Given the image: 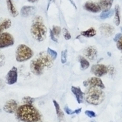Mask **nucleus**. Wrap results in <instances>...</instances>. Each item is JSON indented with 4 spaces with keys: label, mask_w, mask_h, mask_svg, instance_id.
Here are the masks:
<instances>
[{
    "label": "nucleus",
    "mask_w": 122,
    "mask_h": 122,
    "mask_svg": "<svg viewBox=\"0 0 122 122\" xmlns=\"http://www.w3.org/2000/svg\"><path fill=\"white\" fill-rule=\"evenodd\" d=\"M53 64V60L45 52H41L33 58L30 62V68L32 73L39 76L49 69Z\"/></svg>",
    "instance_id": "1"
},
{
    "label": "nucleus",
    "mask_w": 122,
    "mask_h": 122,
    "mask_svg": "<svg viewBox=\"0 0 122 122\" xmlns=\"http://www.w3.org/2000/svg\"><path fill=\"white\" fill-rule=\"evenodd\" d=\"M16 116L23 122H38L41 119L39 112L32 104H23L19 107Z\"/></svg>",
    "instance_id": "2"
},
{
    "label": "nucleus",
    "mask_w": 122,
    "mask_h": 122,
    "mask_svg": "<svg viewBox=\"0 0 122 122\" xmlns=\"http://www.w3.org/2000/svg\"><path fill=\"white\" fill-rule=\"evenodd\" d=\"M47 29L43 23V18L40 16H37L33 21L30 33L34 39L37 41H43L46 36Z\"/></svg>",
    "instance_id": "3"
},
{
    "label": "nucleus",
    "mask_w": 122,
    "mask_h": 122,
    "mask_svg": "<svg viewBox=\"0 0 122 122\" xmlns=\"http://www.w3.org/2000/svg\"><path fill=\"white\" fill-rule=\"evenodd\" d=\"M105 98L104 92L100 88H88L86 93V101L89 104L97 106L100 104Z\"/></svg>",
    "instance_id": "4"
},
{
    "label": "nucleus",
    "mask_w": 122,
    "mask_h": 122,
    "mask_svg": "<svg viewBox=\"0 0 122 122\" xmlns=\"http://www.w3.org/2000/svg\"><path fill=\"white\" fill-rule=\"evenodd\" d=\"M33 56V52L31 49L25 45H20L16 49V60L21 62L29 60Z\"/></svg>",
    "instance_id": "5"
},
{
    "label": "nucleus",
    "mask_w": 122,
    "mask_h": 122,
    "mask_svg": "<svg viewBox=\"0 0 122 122\" xmlns=\"http://www.w3.org/2000/svg\"><path fill=\"white\" fill-rule=\"evenodd\" d=\"M14 43V38L11 34L3 33L0 35V49L11 46L13 45Z\"/></svg>",
    "instance_id": "6"
},
{
    "label": "nucleus",
    "mask_w": 122,
    "mask_h": 122,
    "mask_svg": "<svg viewBox=\"0 0 122 122\" xmlns=\"http://www.w3.org/2000/svg\"><path fill=\"white\" fill-rule=\"evenodd\" d=\"M83 84L86 87L92 88V87H96V88H104L105 86L102 82V80L99 78L98 77H92L89 79L85 80Z\"/></svg>",
    "instance_id": "7"
},
{
    "label": "nucleus",
    "mask_w": 122,
    "mask_h": 122,
    "mask_svg": "<svg viewBox=\"0 0 122 122\" xmlns=\"http://www.w3.org/2000/svg\"><path fill=\"white\" fill-rule=\"evenodd\" d=\"M91 72L97 77H101L108 72V67L104 64H95L92 66Z\"/></svg>",
    "instance_id": "8"
},
{
    "label": "nucleus",
    "mask_w": 122,
    "mask_h": 122,
    "mask_svg": "<svg viewBox=\"0 0 122 122\" xmlns=\"http://www.w3.org/2000/svg\"><path fill=\"white\" fill-rule=\"evenodd\" d=\"M18 104L14 100H9L7 101L3 106V110L9 113H14L18 109Z\"/></svg>",
    "instance_id": "9"
},
{
    "label": "nucleus",
    "mask_w": 122,
    "mask_h": 122,
    "mask_svg": "<svg viewBox=\"0 0 122 122\" xmlns=\"http://www.w3.org/2000/svg\"><path fill=\"white\" fill-rule=\"evenodd\" d=\"M17 77H18L17 69V68L13 67L11 70H9V72L7 74V83L8 84H9V85H11V84H15L17 81Z\"/></svg>",
    "instance_id": "10"
},
{
    "label": "nucleus",
    "mask_w": 122,
    "mask_h": 122,
    "mask_svg": "<svg viewBox=\"0 0 122 122\" xmlns=\"http://www.w3.org/2000/svg\"><path fill=\"white\" fill-rule=\"evenodd\" d=\"M84 55L86 58H88L90 61H95L98 56V51L96 49L94 46H88L85 49L84 51Z\"/></svg>",
    "instance_id": "11"
},
{
    "label": "nucleus",
    "mask_w": 122,
    "mask_h": 122,
    "mask_svg": "<svg viewBox=\"0 0 122 122\" xmlns=\"http://www.w3.org/2000/svg\"><path fill=\"white\" fill-rule=\"evenodd\" d=\"M100 29L101 34L106 37H111L115 31L113 27L106 23L102 25Z\"/></svg>",
    "instance_id": "12"
},
{
    "label": "nucleus",
    "mask_w": 122,
    "mask_h": 122,
    "mask_svg": "<svg viewBox=\"0 0 122 122\" xmlns=\"http://www.w3.org/2000/svg\"><path fill=\"white\" fill-rule=\"evenodd\" d=\"M84 8L88 11L92 13H99L101 11V9L98 3H95L91 1H87L84 5Z\"/></svg>",
    "instance_id": "13"
},
{
    "label": "nucleus",
    "mask_w": 122,
    "mask_h": 122,
    "mask_svg": "<svg viewBox=\"0 0 122 122\" xmlns=\"http://www.w3.org/2000/svg\"><path fill=\"white\" fill-rule=\"evenodd\" d=\"M71 91L73 93L74 95L76 96V100L78 102V104L83 103L84 99V94L81 90V89L79 87L72 86L71 87Z\"/></svg>",
    "instance_id": "14"
},
{
    "label": "nucleus",
    "mask_w": 122,
    "mask_h": 122,
    "mask_svg": "<svg viewBox=\"0 0 122 122\" xmlns=\"http://www.w3.org/2000/svg\"><path fill=\"white\" fill-rule=\"evenodd\" d=\"M35 12V7L33 6H24L21 9V15L22 17H27L32 15Z\"/></svg>",
    "instance_id": "15"
},
{
    "label": "nucleus",
    "mask_w": 122,
    "mask_h": 122,
    "mask_svg": "<svg viewBox=\"0 0 122 122\" xmlns=\"http://www.w3.org/2000/svg\"><path fill=\"white\" fill-rule=\"evenodd\" d=\"M113 0H100V3H98L101 10L102 9L103 11L110 10L111 7L113 4Z\"/></svg>",
    "instance_id": "16"
},
{
    "label": "nucleus",
    "mask_w": 122,
    "mask_h": 122,
    "mask_svg": "<svg viewBox=\"0 0 122 122\" xmlns=\"http://www.w3.org/2000/svg\"><path fill=\"white\" fill-rule=\"evenodd\" d=\"M7 5V9L9 10L10 14L13 17H16L18 15V12L17 11V9L15 8L14 4L13 3L12 0H6Z\"/></svg>",
    "instance_id": "17"
},
{
    "label": "nucleus",
    "mask_w": 122,
    "mask_h": 122,
    "mask_svg": "<svg viewBox=\"0 0 122 122\" xmlns=\"http://www.w3.org/2000/svg\"><path fill=\"white\" fill-rule=\"evenodd\" d=\"M53 104H54V106L55 107V110H56V112L57 114V117H58L59 122H62L64 121V113L62 112V111L61 110L60 106L56 101L53 100Z\"/></svg>",
    "instance_id": "18"
},
{
    "label": "nucleus",
    "mask_w": 122,
    "mask_h": 122,
    "mask_svg": "<svg viewBox=\"0 0 122 122\" xmlns=\"http://www.w3.org/2000/svg\"><path fill=\"white\" fill-rule=\"evenodd\" d=\"M78 60L80 63V69L82 70H86L90 66V62L84 57H83L82 56H79Z\"/></svg>",
    "instance_id": "19"
},
{
    "label": "nucleus",
    "mask_w": 122,
    "mask_h": 122,
    "mask_svg": "<svg viewBox=\"0 0 122 122\" xmlns=\"http://www.w3.org/2000/svg\"><path fill=\"white\" fill-rule=\"evenodd\" d=\"M81 35H82L85 37H94L95 35H96V30H95L94 28L91 27L89 29L86 30H84L81 32Z\"/></svg>",
    "instance_id": "20"
},
{
    "label": "nucleus",
    "mask_w": 122,
    "mask_h": 122,
    "mask_svg": "<svg viewBox=\"0 0 122 122\" xmlns=\"http://www.w3.org/2000/svg\"><path fill=\"white\" fill-rule=\"evenodd\" d=\"M115 11V18H114V23L115 24L118 26L120 23V9L118 5H116L114 9Z\"/></svg>",
    "instance_id": "21"
},
{
    "label": "nucleus",
    "mask_w": 122,
    "mask_h": 122,
    "mask_svg": "<svg viewBox=\"0 0 122 122\" xmlns=\"http://www.w3.org/2000/svg\"><path fill=\"white\" fill-rule=\"evenodd\" d=\"M11 21L9 19H5L3 22L0 23V35L3 32V30L7 29L11 27Z\"/></svg>",
    "instance_id": "22"
},
{
    "label": "nucleus",
    "mask_w": 122,
    "mask_h": 122,
    "mask_svg": "<svg viewBox=\"0 0 122 122\" xmlns=\"http://www.w3.org/2000/svg\"><path fill=\"white\" fill-rule=\"evenodd\" d=\"M114 13H115V11H114V10H113V9H110L108 11H103V12L101 13L100 17L102 19H105L109 18V17H111L113 15Z\"/></svg>",
    "instance_id": "23"
},
{
    "label": "nucleus",
    "mask_w": 122,
    "mask_h": 122,
    "mask_svg": "<svg viewBox=\"0 0 122 122\" xmlns=\"http://www.w3.org/2000/svg\"><path fill=\"white\" fill-rule=\"evenodd\" d=\"M47 53H48V55L52 58V59L54 61L55 60L56 58H57V52H56L54 50H52V49H51V48H47Z\"/></svg>",
    "instance_id": "24"
},
{
    "label": "nucleus",
    "mask_w": 122,
    "mask_h": 122,
    "mask_svg": "<svg viewBox=\"0 0 122 122\" xmlns=\"http://www.w3.org/2000/svg\"><path fill=\"white\" fill-rule=\"evenodd\" d=\"M67 50H64L62 51V52L61 53V62L62 64H65L67 61Z\"/></svg>",
    "instance_id": "25"
},
{
    "label": "nucleus",
    "mask_w": 122,
    "mask_h": 122,
    "mask_svg": "<svg viewBox=\"0 0 122 122\" xmlns=\"http://www.w3.org/2000/svg\"><path fill=\"white\" fill-rule=\"evenodd\" d=\"M22 102L25 104H32L35 102V99L30 97H25L23 98Z\"/></svg>",
    "instance_id": "26"
},
{
    "label": "nucleus",
    "mask_w": 122,
    "mask_h": 122,
    "mask_svg": "<svg viewBox=\"0 0 122 122\" xmlns=\"http://www.w3.org/2000/svg\"><path fill=\"white\" fill-rule=\"evenodd\" d=\"M62 34H63V36H64V39L66 40H70L71 39V35H70V32L67 29L64 28L63 30H62Z\"/></svg>",
    "instance_id": "27"
},
{
    "label": "nucleus",
    "mask_w": 122,
    "mask_h": 122,
    "mask_svg": "<svg viewBox=\"0 0 122 122\" xmlns=\"http://www.w3.org/2000/svg\"><path fill=\"white\" fill-rule=\"evenodd\" d=\"M52 30L55 36L58 37V36L60 35V34L61 33V28L60 27H58V26H53Z\"/></svg>",
    "instance_id": "28"
},
{
    "label": "nucleus",
    "mask_w": 122,
    "mask_h": 122,
    "mask_svg": "<svg viewBox=\"0 0 122 122\" xmlns=\"http://www.w3.org/2000/svg\"><path fill=\"white\" fill-rule=\"evenodd\" d=\"M85 114L90 117H95L96 116V114L93 111H90V110H86L85 111Z\"/></svg>",
    "instance_id": "29"
},
{
    "label": "nucleus",
    "mask_w": 122,
    "mask_h": 122,
    "mask_svg": "<svg viewBox=\"0 0 122 122\" xmlns=\"http://www.w3.org/2000/svg\"><path fill=\"white\" fill-rule=\"evenodd\" d=\"M64 111H65V112L67 113L68 115H72L74 113H75V111L71 110L67 106H66L64 107Z\"/></svg>",
    "instance_id": "30"
},
{
    "label": "nucleus",
    "mask_w": 122,
    "mask_h": 122,
    "mask_svg": "<svg viewBox=\"0 0 122 122\" xmlns=\"http://www.w3.org/2000/svg\"><path fill=\"white\" fill-rule=\"evenodd\" d=\"M5 62V56L0 52V68L1 67V66H3V65H4Z\"/></svg>",
    "instance_id": "31"
},
{
    "label": "nucleus",
    "mask_w": 122,
    "mask_h": 122,
    "mask_svg": "<svg viewBox=\"0 0 122 122\" xmlns=\"http://www.w3.org/2000/svg\"><path fill=\"white\" fill-rule=\"evenodd\" d=\"M117 49H119V50L122 51V36L117 41Z\"/></svg>",
    "instance_id": "32"
},
{
    "label": "nucleus",
    "mask_w": 122,
    "mask_h": 122,
    "mask_svg": "<svg viewBox=\"0 0 122 122\" xmlns=\"http://www.w3.org/2000/svg\"><path fill=\"white\" fill-rule=\"evenodd\" d=\"M50 36H51V39L54 42H56V43H57V42H58V40H57L56 36H55V35H54V33H53L52 29H51V30H50Z\"/></svg>",
    "instance_id": "33"
},
{
    "label": "nucleus",
    "mask_w": 122,
    "mask_h": 122,
    "mask_svg": "<svg viewBox=\"0 0 122 122\" xmlns=\"http://www.w3.org/2000/svg\"><path fill=\"white\" fill-rule=\"evenodd\" d=\"M122 34H121V33L117 34V35H116V37H114V39H113L114 40V41L117 42V41H118V40L120 39V37H122Z\"/></svg>",
    "instance_id": "34"
},
{
    "label": "nucleus",
    "mask_w": 122,
    "mask_h": 122,
    "mask_svg": "<svg viewBox=\"0 0 122 122\" xmlns=\"http://www.w3.org/2000/svg\"><path fill=\"white\" fill-rule=\"evenodd\" d=\"M75 111V113L76 114H79L80 113V112H81V108H79V109H77V110H74Z\"/></svg>",
    "instance_id": "35"
},
{
    "label": "nucleus",
    "mask_w": 122,
    "mask_h": 122,
    "mask_svg": "<svg viewBox=\"0 0 122 122\" xmlns=\"http://www.w3.org/2000/svg\"><path fill=\"white\" fill-rule=\"evenodd\" d=\"M27 1L30 2V3H35V2H37L38 0H27Z\"/></svg>",
    "instance_id": "36"
},
{
    "label": "nucleus",
    "mask_w": 122,
    "mask_h": 122,
    "mask_svg": "<svg viewBox=\"0 0 122 122\" xmlns=\"http://www.w3.org/2000/svg\"><path fill=\"white\" fill-rule=\"evenodd\" d=\"M52 0H49V3H48V7H47V9H49V4H50V2Z\"/></svg>",
    "instance_id": "37"
},
{
    "label": "nucleus",
    "mask_w": 122,
    "mask_h": 122,
    "mask_svg": "<svg viewBox=\"0 0 122 122\" xmlns=\"http://www.w3.org/2000/svg\"><path fill=\"white\" fill-rule=\"evenodd\" d=\"M121 62H122V58H121Z\"/></svg>",
    "instance_id": "38"
},
{
    "label": "nucleus",
    "mask_w": 122,
    "mask_h": 122,
    "mask_svg": "<svg viewBox=\"0 0 122 122\" xmlns=\"http://www.w3.org/2000/svg\"><path fill=\"white\" fill-rule=\"evenodd\" d=\"M121 30H122V27H121Z\"/></svg>",
    "instance_id": "39"
},
{
    "label": "nucleus",
    "mask_w": 122,
    "mask_h": 122,
    "mask_svg": "<svg viewBox=\"0 0 122 122\" xmlns=\"http://www.w3.org/2000/svg\"><path fill=\"white\" fill-rule=\"evenodd\" d=\"M0 112H1V109H0Z\"/></svg>",
    "instance_id": "40"
},
{
    "label": "nucleus",
    "mask_w": 122,
    "mask_h": 122,
    "mask_svg": "<svg viewBox=\"0 0 122 122\" xmlns=\"http://www.w3.org/2000/svg\"></svg>",
    "instance_id": "41"
}]
</instances>
